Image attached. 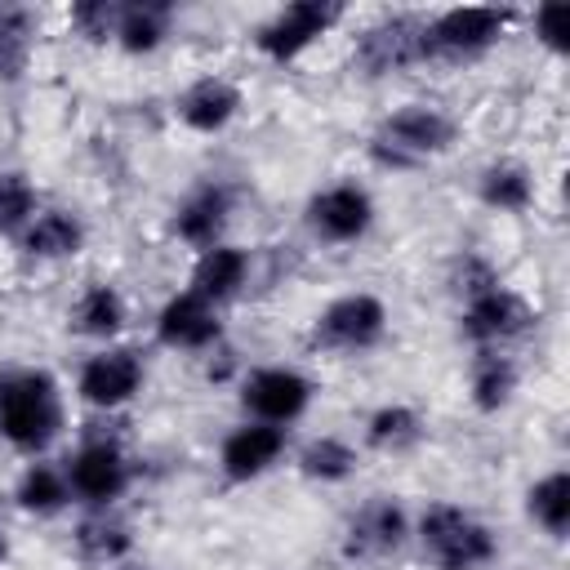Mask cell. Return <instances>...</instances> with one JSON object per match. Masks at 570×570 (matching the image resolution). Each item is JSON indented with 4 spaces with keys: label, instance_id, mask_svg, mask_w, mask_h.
I'll use <instances>...</instances> for the list:
<instances>
[{
    "label": "cell",
    "instance_id": "6da1fadb",
    "mask_svg": "<svg viewBox=\"0 0 570 570\" xmlns=\"http://www.w3.org/2000/svg\"><path fill=\"white\" fill-rule=\"evenodd\" d=\"M62 428L58 387L45 370L0 374V436L18 450H45Z\"/></svg>",
    "mask_w": 570,
    "mask_h": 570
},
{
    "label": "cell",
    "instance_id": "7a4b0ae2",
    "mask_svg": "<svg viewBox=\"0 0 570 570\" xmlns=\"http://www.w3.org/2000/svg\"><path fill=\"white\" fill-rule=\"evenodd\" d=\"M454 142V120L436 107H423V102H410L401 111H392L379 134L370 138V156L379 165H392V169H410L436 151H445Z\"/></svg>",
    "mask_w": 570,
    "mask_h": 570
},
{
    "label": "cell",
    "instance_id": "3957f363",
    "mask_svg": "<svg viewBox=\"0 0 570 570\" xmlns=\"http://www.w3.org/2000/svg\"><path fill=\"white\" fill-rule=\"evenodd\" d=\"M419 534H423V548L436 557L441 570H476L499 548L481 521H472L463 508H450V503L428 508L419 521Z\"/></svg>",
    "mask_w": 570,
    "mask_h": 570
},
{
    "label": "cell",
    "instance_id": "277c9868",
    "mask_svg": "<svg viewBox=\"0 0 570 570\" xmlns=\"http://www.w3.org/2000/svg\"><path fill=\"white\" fill-rule=\"evenodd\" d=\"M338 18H343V4H334V0H294V4H285L272 22L258 27L254 45H258L267 58L289 62V58H298L316 36H325Z\"/></svg>",
    "mask_w": 570,
    "mask_h": 570
},
{
    "label": "cell",
    "instance_id": "5b68a950",
    "mask_svg": "<svg viewBox=\"0 0 570 570\" xmlns=\"http://www.w3.org/2000/svg\"><path fill=\"white\" fill-rule=\"evenodd\" d=\"M508 22H512V9H490V4L445 9L436 22H428V58H468V53H481L485 45L499 40V31Z\"/></svg>",
    "mask_w": 570,
    "mask_h": 570
},
{
    "label": "cell",
    "instance_id": "8992f818",
    "mask_svg": "<svg viewBox=\"0 0 570 570\" xmlns=\"http://www.w3.org/2000/svg\"><path fill=\"white\" fill-rule=\"evenodd\" d=\"M423 58H428V22L405 18V13L374 22L356 40V62L370 76H387V71H401V67L423 62Z\"/></svg>",
    "mask_w": 570,
    "mask_h": 570
},
{
    "label": "cell",
    "instance_id": "52a82bcc",
    "mask_svg": "<svg viewBox=\"0 0 570 570\" xmlns=\"http://www.w3.org/2000/svg\"><path fill=\"white\" fill-rule=\"evenodd\" d=\"M383 325H387V312H383V303H379L374 294H347V298H334V303L316 316L312 338H316L321 347H343V352H352V347L379 343Z\"/></svg>",
    "mask_w": 570,
    "mask_h": 570
},
{
    "label": "cell",
    "instance_id": "ba28073f",
    "mask_svg": "<svg viewBox=\"0 0 570 570\" xmlns=\"http://www.w3.org/2000/svg\"><path fill=\"white\" fill-rule=\"evenodd\" d=\"M240 401H245L249 414H258V423H289V419H298V414L307 410L312 383H307L298 370L272 365V370H254V374L245 379Z\"/></svg>",
    "mask_w": 570,
    "mask_h": 570
},
{
    "label": "cell",
    "instance_id": "9c48e42d",
    "mask_svg": "<svg viewBox=\"0 0 570 570\" xmlns=\"http://www.w3.org/2000/svg\"><path fill=\"white\" fill-rule=\"evenodd\" d=\"M530 321H534L530 303H525L521 294L503 289V285H494V289H485V294L468 298V307H463V334H468V338H476V343L512 338V334L530 330Z\"/></svg>",
    "mask_w": 570,
    "mask_h": 570
},
{
    "label": "cell",
    "instance_id": "30bf717a",
    "mask_svg": "<svg viewBox=\"0 0 570 570\" xmlns=\"http://www.w3.org/2000/svg\"><path fill=\"white\" fill-rule=\"evenodd\" d=\"M307 223H312L325 240H356V236L370 232V223H374V205H370V196H365L356 183H338V187L312 196V205H307Z\"/></svg>",
    "mask_w": 570,
    "mask_h": 570
},
{
    "label": "cell",
    "instance_id": "8fae6325",
    "mask_svg": "<svg viewBox=\"0 0 570 570\" xmlns=\"http://www.w3.org/2000/svg\"><path fill=\"white\" fill-rule=\"evenodd\" d=\"M142 383V361L138 352L129 347H116V352H102V356H89L85 370H80V396L89 405H125Z\"/></svg>",
    "mask_w": 570,
    "mask_h": 570
},
{
    "label": "cell",
    "instance_id": "7c38bea8",
    "mask_svg": "<svg viewBox=\"0 0 570 570\" xmlns=\"http://www.w3.org/2000/svg\"><path fill=\"white\" fill-rule=\"evenodd\" d=\"M218 334H223V325H218L214 303H205L191 289L174 294L156 316V338L169 347H209V343H218Z\"/></svg>",
    "mask_w": 570,
    "mask_h": 570
},
{
    "label": "cell",
    "instance_id": "4fadbf2b",
    "mask_svg": "<svg viewBox=\"0 0 570 570\" xmlns=\"http://www.w3.org/2000/svg\"><path fill=\"white\" fill-rule=\"evenodd\" d=\"M129 485V463L111 441H94L71 459V490L89 503H111Z\"/></svg>",
    "mask_w": 570,
    "mask_h": 570
},
{
    "label": "cell",
    "instance_id": "5bb4252c",
    "mask_svg": "<svg viewBox=\"0 0 570 570\" xmlns=\"http://www.w3.org/2000/svg\"><path fill=\"white\" fill-rule=\"evenodd\" d=\"M285 450V432L276 423H245L223 441V472L232 481H249L267 472Z\"/></svg>",
    "mask_w": 570,
    "mask_h": 570
},
{
    "label": "cell",
    "instance_id": "9a60e30c",
    "mask_svg": "<svg viewBox=\"0 0 570 570\" xmlns=\"http://www.w3.org/2000/svg\"><path fill=\"white\" fill-rule=\"evenodd\" d=\"M236 107H240L236 85H227V80H218V76L196 80V85L183 89V98H178V116H183V125L196 129V134L223 129V125L236 116Z\"/></svg>",
    "mask_w": 570,
    "mask_h": 570
},
{
    "label": "cell",
    "instance_id": "2e32d148",
    "mask_svg": "<svg viewBox=\"0 0 570 570\" xmlns=\"http://www.w3.org/2000/svg\"><path fill=\"white\" fill-rule=\"evenodd\" d=\"M245 272H249V258L245 249H232V245H209L191 272V294H200L205 303H218L227 294H236L245 285Z\"/></svg>",
    "mask_w": 570,
    "mask_h": 570
},
{
    "label": "cell",
    "instance_id": "e0dca14e",
    "mask_svg": "<svg viewBox=\"0 0 570 570\" xmlns=\"http://www.w3.org/2000/svg\"><path fill=\"white\" fill-rule=\"evenodd\" d=\"M223 223H227V191H223V187H200V191L187 196V200L178 205V214H174V232H178L187 245H200V249H209V245L218 240Z\"/></svg>",
    "mask_w": 570,
    "mask_h": 570
},
{
    "label": "cell",
    "instance_id": "ac0fdd59",
    "mask_svg": "<svg viewBox=\"0 0 570 570\" xmlns=\"http://www.w3.org/2000/svg\"><path fill=\"white\" fill-rule=\"evenodd\" d=\"M405 539V512L392 499H374L352 521V552H392Z\"/></svg>",
    "mask_w": 570,
    "mask_h": 570
},
{
    "label": "cell",
    "instance_id": "d6986e66",
    "mask_svg": "<svg viewBox=\"0 0 570 570\" xmlns=\"http://www.w3.org/2000/svg\"><path fill=\"white\" fill-rule=\"evenodd\" d=\"M80 240H85V227H80L71 214L49 209V214H40V218L27 227L22 249L36 254V258H67V254L80 249Z\"/></svg>",
    "mask_w": 570,
    "mask_h": 570
},
{
    "label": "cell",
    "instance_id": "ffe728a7",
    "mask_svg": "<svg viewBox=\"0 0 570 570\" xmlns=\"http://www.w3.org/2000/svg\"><path fill=\"white\" fill-rule=\"evenodd\" d=\"M481 200L490 209H508V214H521L530 200H534V178L521 169V165H490L481 174Z\"/></svg>",
    "mask_w": 570,
    "mask_h": 570
},
{
    "label": "cell",
    "instance_id": "44dd1931",
    "mask_svg": "<svg viewBox=\"0 0 570 570\" xmlns=\"http://www.w3.org/2000/svg\"><path fill=\"white\" fill-rule=\"evenodd\" d=\"M165 22H169V4H120L116 40L129 53H151L165 40Z\"/></svg>",
    "mask_w": 570,
    "mask_h": 570
},
{
    "label": "cell",
    "instance_id": "7402d4cb",
    "mask_svg": "<svg viewBox=\"0 0 570 570\" xmlns=\"http://www.w3.org/2000/svg\"><path fill=\"white\" fill-rule=\"evenodd\" d=\"M512 387H517L512 361L499 356V352H476V361H472V401H476V410H499V405H508Z\"/></svg>",
    "mask_w": 570,
    "mask_h": 570
},
{
    "label": "cell",
    "instance_id": "603a6c76",
    "mask_svg": "<svg viewBox=\"0 0 570 570\" xmlns=\"http://www.w3.org/2000/svg\"><path fill=\"white\" fill-rule=\"evenodd\" d=\"M31 53V13L18 4H0V80H18Z\"/></svg>",
    "mask_w": 570,
    "mask_h": 570
},
{
    "label": "cell",
    "instance_id": "cb8c5ba5",
    "mask_svg": "<svg viewBox=\"0 0 570 570\" xmlns=\"http://www.w3.org/2000/svg\"><path fill=\"white\" fill-rule=\"evenodd\" d=\"M125 325V298L111 289V285H94L85 289V298L76 303V330L80 334H94V338H107Z\"/></svg>",
    "mask_w": 570,
    "mask_h": 570
},
{
    "label": "cell",
    "instance_id": "d4e9b609",
    "mask_svg": "<svg viewBox=\"0 0 570 570\" xmlns=\"http://www.w3.org/2000/svg\"><path fill=\"white\" fill-rule=\"evenodd\" d=\"M530 517L548 530V534H566L570 530V476L566 472H552L543 476L534 490H530Z\"/></svg>",
    "mask_w": 570,
    "mask_h": 570
},
{
    "label": "cell",
    "instance_id": "484cf974",
    "mask_svg": "<svg viewBox=\"0 0 570 570\" xmlns=\"http://www.w3.org/2000/svg\"><path fill=\"white\" fill-rule=\"evenodd\" d=\"M298 468L307 476H321V481H343L356 472V450L347 441H334V436H321L312 441L303 454H298Z\"/></svg>",
    "mask_w": 570,
    "mask_h": 570
},
{
    "label": "cell",
    "instance_id": "4316f807",
    "mask_svg": "<svg viewBox=\"0 0 570 570\" xmlns=\"http://www.w3.org/2000/svg\"><path fill=\"white\" fill-rule=\"evenodd\" d=\"M18 503H22L27 512H58V508L67 503V481H62L53 468L31 463V468L22 472V481H18Z\"/></svg>",
    "mask_w": 570,
    "mask_h": 570
},
{
    "label": "cell",
    "instance_id": "83f0119b",
    "mask_svg": "<svg viewBox=\"0 0 570 570\" xmlns=\"http://www.w3.org/2000/svg\"><path fill=\"white\" fill-rule=\"evenodd\" d=\"M370 445L374 450H401L410 441H419V414L410 405H383L374 419H370Z\"/></svg>",
    "mask_w": 570,
    "mask_h": 570
},
{
    "label": "cell",
    "instance_id": "f1b7e54d",
    "mask_svg": "<svg viewBox=\"0 0 570 570\" xmlns=\"http://www.w3.org/2000/svg\"><path fill=\"white\" fill-rule=\"evenodd\" d=\"M76 543H80V552L94 557V561H116V557L129 552V534H125V525H116V521H107V517L80 521Z\"/></svg>",
    "mask_w": 570,
    "mask_h": 570
},
{
    "label": "cell",
    "instance_id": "f546056e",
    "mask_svg": "<svg viewBox=\"0 0 570 570\" xmlns=\"http://www.w3.org/2000/svg\"><path fill=\"white\" fill-rule=\"evenodd\" d=\"M31 209H36V187L22 174H0V232L22 227Z\"/></svg>",
    "mask_w": 570,
    "mask_h": 570
},
{
    "label": "cell",
    "instance_id": "4dcf8cb0",
    "mask_svg": "<svg viewBox=\"0 0 570 570\" xmlns=\"http://www.w3.org/2000/svg\"><path fill=\"white\" fill-rule=\"evenodd\" d=\"M71 27L85 40H111L116 27H120V4H111V0H80V4H71Z\"/></svg>",
    "mask_w": 570,
    "mask_h": 570
},
{
    "label": "cell",
    "instance_id": "1f68e13d",
    "mask_svg": "<svg viewBox=\"0 0 570 570\" xmlns=\"http://www.w3.org/2000/svg\"><path fill=\"white\" fill-rule=\"evenodd\" d=\"M534 31L548 49H566V36H570V4H539L534 9Z\"/></svg>",
    "mask_w": 570,
    "mask_h": 570
},
{
    "label": "cell",
    "instance_id": "d6a6232c",
    "mask_svg": "<svg viewBox=\"0 0 570 570\" xmlns=\"http://www.w3.org/2000/svg\"><path fill=\"white\" fill-rule=\"evenodd\" d=\"M499 285V276H494V267L485 263V258H476V254H463L459 258V267H454V289H463L468 298H476V294H485V289H494Z\"/></svg>",
    "mask_w": 570,
    "mask_h": 570
},
{
    "label": "cell",
    "instance_id": "836d02e7",
    "mask_svg": "<svg viewBox=\"0 0 570 570\" xmlns=\"http://www.w3.org/2000/svg\"><path fill=\"white\" fill-rule=\"evenodd\" d=\"M4 552H9V543H4V534H0V561H4Z\"/></svg>",
    "mask_w": 570,
    "mask_h": 570
}]
</instances>
